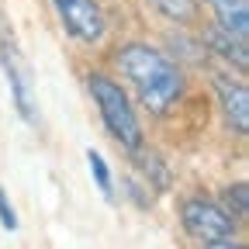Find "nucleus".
Returning <instances> with one entry per match:
<instances>
[{"instance_id":"obj_6","label":"nucleus","mask_w":249,"mask_h":249,"mask_svg":"<svg viewBox=\"0 0 249 249\" xmlns=\"http://www.w3.org/2000/svg\"><path fill=\"white\" fill-rule=\"evenodd\" d=\"M214 93H218V107L229 124V132L246 135L249 132V90L242 80H232L225 73H214Z\"/></svg>"},{"instance_id":"obj_3","label":"nucleus","mask_w":249,"mask_h":249,"mask_svg":"<svg viewBox=\"0 0 249 249\" xmlns=\"http://www.w3.org/2000/svg\"><path fill=\"white\" fill-rule=\"evenodd\" d=\"M180 222H183V232L204 249H232V246H239L235 218L211 197H201V194L183 197L180 201Z\"/></svg>"},{"instance_id":"obj_5","label":"nucleus","mask_w":249,"mask_h":249,"mask_svg":"<svg viewBox=\"0 0 249 249\" xmlns=\"http://www.w3.org/2000/svg\"><path fill=\"white\" fill-rule=\"evenodd\" d=\"M0 62H4V73H7V83H11V101H14L18 114L24 121H35V90H31L28 62L18 52L14 38H7V35H4V42H0Z\"/></svg>"},{"instance_id":"obj_12","label":"nucleus","mask_w":249,"mask_h":249,"mask_svg":"<svg viewBox=\"0 0 249 249\" xmlns=\"http://www.w3.org/2000/svg\"><path fill=\"white\" fill-rule=\"evenodd\" d=\"M87 166H90V177H93V183H97V191H101L107 201H114V183H111V166H107V160H104L97 149H87Z\"/></svg>"},{"instance_id":"obj_2","label":"nucleus","mask_w":249,"mask_h":249,"mask_svg":"<svg viewBox=\"0 0 249 249\" xmlns=\"http://www.w3.org/2000/svg\"><path fill=\"white\" fill-rule=\"evenodd\" d=\"M90 97H93V104H97V114L104 121V128L111 132V139L124 152H135V149L145 145L139 114H135L128 93L121 90L118 80H111L107 73H90Z\"/></svg>"},{"instance_id":"obj_8","label":"nucleus","mask_w":249,"mask_h":249,"mask_svg":"<svg viewBox=\"0 0 249 249\" xmlns=\"http://www.w3.org/2000/svg\"><path fill=\"white\" fill-rule=\"evenodd\" d=\"M208 7L218 18V28H225L235 38L249 42V4L246 0H208Z\"/></svg>"},{"instance_id":"obj_13","label":"nucleus","mask_w":249,"mask_h":249,"mask_svg":"<svg viewBox=\"0 0 249 249\" xmlns=\"http://www.w3.org/2000/svg\"><path fill=\"white\" fill-rule=\"evenodd\" d=\"M0 225H4L7 232H18V214H14V208H11L4 191H0Z\"/></svg>"},{"instance_id":"obj_11","label":"nucleus","mask_w":249,"mask_h":249,"mask_svg":"<svg viewBox=\"0 0 249 249\" xmlns=\"http://www.w3.org/2000/svg\"><path fill=\"white\" fill-rule=\"evenodd\" d=\"M218 204H222L235 222H246V218H249V183L246 180H235L232 187H225Z\"/></svg>"},{"instance_id":"obj_9","label":"nucleus","mask_w":249,"mask_h":249,"mask_svg":"<svg viewBox=\"0 0 249 249\" xmlns=\"http://www.w3.org/2000/svg\"><path fill=\"white\" fill-rule=\"evenodd\" d=\"M152 11L173 21V24H197L201 21V4L197 0H149Z\"/></svg>"},{"instance_id":"obj_1","label":"nucleus","mask_w":249,"mask_h":249,"mask_svg":"<svg viewBox=\"0 0 249 249\" xmlns=\"http://www.w3.org/2000/svg\"><path fill=\"white\" fill-rule=\"evenodd\" d=\"M118 73L132 83L142 107L156 118L170 114L183 101V70L149 42H124L114 52Z\"/></svg>"},{"instance_id":"obj_4","label":"nucleus","mask_w":249,"mask_h":249,"mask_svg":"<svg viewBox=\"0 0 249 249\" xmlns=\"http://www.w3.org/2000/svg\"><path fill=\"white\" fill-rule=\"evenodd\" d=\"M52 7L70 38H76L83 45H97L107 35V18L97 0H52Z\"/></svg>"},{"instance_id":"obj_7","label":"nucleus","mask_w":249,"mask_h":249,"mask_svg":"<svg viewBox=\"0 0 249 249\" xmlns=\"http://www.w3.org/2000/svg\"><path fill=\"white\" fill-rule=\"evenodd\" d=\"M201 42H204V52L222 55L235 73H246V70H249V49H246V38H235L232 31H225V28H208Z\"/></svg>"},{"instance_id":"obj_10","label":"nucleus","mask_w":249,"mask_h":249,"mask_svg":"<svg viewBox=\"0 0 249 249\" xmlns=\"http://www.w3.org/2000/svg\"><path fill=\"white\" fill-rule=\"evenodd\" d=\"M132 160L139 163V170H142V177L156 187V191H170V166L163 163V156H156V152H145V149H135V152H128Z\"/></svg>"}]
</instances>
